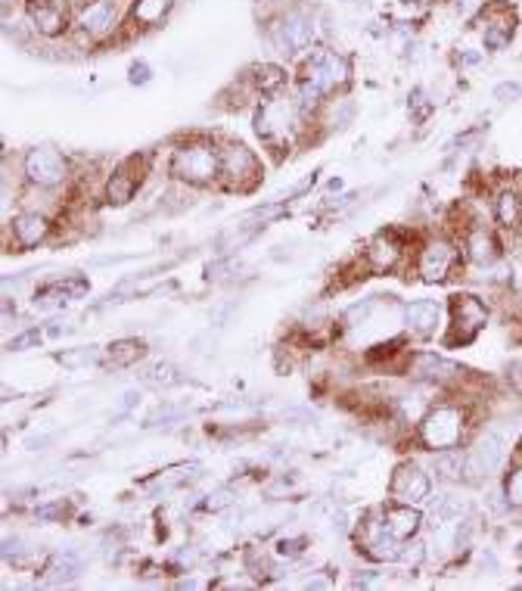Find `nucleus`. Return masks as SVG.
Listing matches in <instances>:
<instances>
[{
  "label": "nucleus",
  "instance_id": "nucleus-1",
  "mask_svg": "<svg viewBox=\"0 0 522 591\" xmlns=\"http://www.w3.org/2000/svg\"><path fill=\"white\" fill-rule=\"evenodd\" d=\"M476 430L479 427H476L473 399H460L445 392V399H435L426 408L420 424L414 427V436L423 452L435 455V452H448V448H463Z\"/></svg>",
  "mask_w": 522,
  "mask_h": 591
},
{
  "label": "nucleus",
  "instance_id": "nucleus-2",
  "mask_svg": "<svg viewBox=\"0 0 522 591\" xmlns=\"http://www.w3.org/2000/svg\"><path fill=\"white\" fill-rule=\"evenodd\" d=\"M305 122H311V112H305L296 97H283V94L265 97L255 106V116H252V128L258 140L271 150L274 159L289 156Z\"/></svg>",
  "mask_w": 522,
  "mask_h": 591
},
{
  "label": "nucleus",
  "instance_id": "nucleus-3",
  "mask_svg": "<svg viewBox=\"0 0 522 591\" xmlns=\"http://www.w3.org/2000/svg\"><path fill=\"white\" fill-rule=\"evenodd\" d=\"M165 175L171 184H184L190 190L218 187V140L209 134L181 137L168 150Z\"/></svg>",
  "mask_w": 522,
  "mask_h": 591
},
{
  "label": "nucleus",
  "instance_id": "nucleus-4",
  "mask_svg": "<svg viewBox=\"0 0 522 591\" xmlns=\"http://www.w3.org/2000/svg\"><path fill=\"white\" fill-rule=\"evenodd\" d=\"M348 84V60L339 56L336 50L327 47H314L302 56L299 66V78H296V100L305 112H317L327 97L342 94V88Z\"/></svg>",
  "mask_w": 522,
  "mask_h": 591
},
{
  "label": "nucleus",
  "instance_id": "nucleus-5",
  "mask_svg": "<svg viewBox=\"0 0 522 591\" xmlns=\"http://www.w3.org/2000/svg\"><path fill=\"white\" fill-rule=\"evenodd\" d=\"M125 19H128V10L119 4V0H81L72 13L69 35L84 47L103 44L119 32Z\"/></svg>",
  "mask_w": 522,
  "mask_h": 591
},
{
  "label": "nucleus",
  "instance_id": "nucleus-6",
  "mask_svg": "<svg viewBox=\"0 0 522 591\" xmlns=\"http://www.w3.org/2000/svg\"><path fill=\"white\" fill-rule=\"evenodd\" d=\"M463 265V249L460 240L451 234H435L426 237L417 252H414V274L423 284H448V280L460 271Z\"/></svg>",
  "mask_w": 522,
  "mask_h": 591
},
{
  "label": "nucleus",
  "instance_id": "nucleus-7",
  "mask_svg": "<svg viewBox=\"0 0 522 591\" xmlns=\"http://www.w3.org/2000/svg\"><path fill=\"white\" fill-rule=\"evenodd\" d=\"M488 318H491V308L482 296L454 293L448 299V324H445L442 346H448V349L470 346L476 336L488 327Z\"/></svg>",
  "mask_w": 522,
  "mask_h": 591
},
{
  "label": "nucleus",
  "instance_id": "nucleus-8",
  "mask_svg": "<svg viewBox=\"0 0 522 591\" xmlns=\"http://www.w3.org/2000/svg\"><path fill=\"white\" fill-rule=\"evenodd\" d=\"M261 184V159L240 140H218V187L224 193H252Z\"/></svg>",
  "mask_w": 522,
  "mask_h": 591
},
{
  "label": "nucleus",
  "instance_id": "nucleus-9",
  "mask_svg": "<svg viewBox=\"0 0 522 591\" xmlns=\"http://www.w3.org/2000/svg\"><path fill=\"white\" fill-rule=\"evenodd\" d=\"M513 448L507 445V436L498 427L476 430L467 442V483H482L507 467Z\"/></svg>",
  "mask_w": 522,
  "mask_h": 591
},
{
  "label": "nucleus",
  "instance_id": "nucleus-10",
  "mask_svg": "<svg viewBox=\"0 0 522 591\" xmlns=\"http://www.w3.org/2000/svg\"><path fill=\"white\" fill-rule=\"evenodd\" d=\"M404 374L417 383H429L435 389H442V392H460L470 383V371L439 352H411Z\"/></svg>",
  "mask_w": 522,
  "mask_h": 591
},
{
  "label": "nucleus",
  "instance_id": "nucleus-11",
  "mask_svg": "<svg viewBox=\"0 0 522 591\" xmlns=\"http://www.w3.org/2000/svg\"><path fill=\"white\" fill-rule=\"evenodd\" d=\"M150 175V156H128L119 165H112V172L100 184V200L109 209H125L134 203L143 181Z\"/></svg>",
  "mask_w": 522,
  "mask_h": 591
},
{
  "label": "nucleus",
  "instance_id": "nucleus-12",
  "mask_svg": "<svg viewBox=\"0 0 522 591\" xmlns=\"http://www.w3.org/2000/svg\"><path fill=\"white\" fill-rule=\"evenodd\" d=\"M72 178V165L69 159L53 150V147H32L22 156V181L28 187H41V190H60Z\"/></svg>",
  "mask_w": 522,
  "mask_h": 591
},
{
  "label": "nucleus",
  "instance_id": "nucleus-13",
  "mask_svg": "<svg viewBox=\"0 0 522 591\" xmlns=\"http://www.w3.org/2000/svg\"><path fill=\"white\" fill-rule=\"evenodd\" d=\"M408 256H411V237L398 228H383L364 243L361 262L370 274H395L398 268H404Z\"/></svg>",
  "mask_w": 522,
  "mask_h": 591
},
{
  "label": "nucleus",
  "instance_id": "nucleus-14",
  "mask_svg": "<svg viewBox=\"0 0 522 591\" xmlns=\"http://www.w3.org/2000/svg\"><path fill=\"white\" fill-rule=\"evenodd\" d=\"M314 16L302 7L283 10L271 25H268V38L274 44V50L280 56H299L308 53L311 41H314Z\"/></svg>",
  "mask_w": 522,
  "mask_h": 591
},
{
  "label": "nucleus",
  "instance_id": "nucleus-15",
  "mask_svg": "<svg viewBox=\"0 0 522 591\" xmlns=\"http://www.w3.org/2000/svg\"><path fill=\"white\" fill-rule=\"evenodd\" d=\"M355 539H358V551L364 557H370L373 564H398L401 560V545L395 536H389L380 511L367 514L358 526H355Z\"/></svg>",
  "mask_w": 522,
  "mask_h": 591
},
{
  "label": "nucleus",
  "instance_id": "nucleus-16",
  "mask_svg": "<svg viewBox=\"0 0 522 591\" xmlns=\"http://www.w3.org/2000/svg\"><path fill=\"white\" fill-rule=\"evenodd\" d=\"M50 234H53V218L47 212H38V209H25L22 206L7 221V246L13 252L38 249L41 243L50 240Z\"/></svg>",
  "mask_w": 522,
  "mask_h": 591
},
{
  "label": "nucleus",
  "instance_id": "nucleus-17",
  "mask_svg": "<svg viewBox=\"0 0 522 591\" xmlns=\"http://www.w3.org/2000/svg\"><path fill=\"white\" fill-rule=\"evenodd\" d=\"M432 495V476L423 464L417 461H401L392 470V480H389V501H401V504H420L429 501Z\"/></svg>",
  "mask_w": 522,
  "mask_h": 591
},
{
  "label": "nucleus",
  "instance_id": "nucleus-18",
  "mask_svg": "<svg viewBox=\"0 0 522 591\" xmlns=\"http://www.w3.org/2000/svg\"><path fill=\"white\" fill-rule=\"evenodd\" d=\"M460 249H463V265H470V268H491V265H498L504 259V246L498 240V234L485 228V224L473 221L467 234L460 237Z\"/></svg>",
  "mask_w": 522,
  "mask_h": 591
},
{
  "label": "nucleus",
  "instance_id": "nucleus-19",
  "mask_svg": "<svg viewBox=\"0 0 522 591\" xmlns=\"http://www.w3.org/2000/svg\"><path fill=\"white\" fill-rule=\"evenodd\" d=\"M25 19L32 22L35 35L47 41H56L72 32V16L56 0H25Z\"/></svg>",
  "mask_w": 522,
  "mask_h": 591
},
{
  "label": "nucleus",
  "instance_id": "nucleus-20",
  "mask_svg": "<svg viewBox=\"0 0 522 591\" xmlns=\"http://www.w3.org/2000/svg\"><path fill=\"white\" fill-rule=\"evenodd\" d=\"M479 25H482V44L485 50H504L510 47L513 35H516V13L507 4H488L479 13Z\"/></svg>",
  "mask_w": 522,
  "mask_h": 591
},
{
  "label": "nucleus",
  "instance_id": "nucleus-21",
  "mask_svg": "<svg viewBox=\"0 0 522 591\" xmlns=\"http://www.w3.org/2000/svg\"><path fill=\"white\" fill-rule=\"evenodd\" d=\"M442 302L435 299H414L401 308V318H404V330L414 340H432L435 333L442 330Z\"/></svg>",
  "mask_w": 522,
  "mask_h": 591
},
{
  "label": "nucleus",
  "instance_id": "nucleus-22",
  "mask_svg": "<svg viewBox=\"0 0 522 591\" xmlns=\"http://www.w3.org/2000/svg\"><path fill=\"white\" fill-rule=\"evenodd\" d=\"M383 526L389 536H395L398 542H408L417 539L420 529H423V514L417 504H401V501H389L386 508H380Z\"/></svg>",
  "mask_w": 522,
  "mask_h": 591
},
{
  "label": "nucleus",
  "instance_id": "nucleus-23",
  "mask_svg": "<svg viewBox=\"0 0 522 591\" xmlns=\"http://www.w3.org/2000/svg\"><path fill=\"white\" fill-rule=\"evenodd\" d=\"M491 215L507 234H522V190L516 184H501L491 193Z\"/></svg>",
  "mask_w": 522,
  "mask_h": 591
},
{
  "label": "nucleus",
  "instance_id": "nucleus-24",
  "mask_svg": "<svg viewBox=\"0 0 522 591\" xmlns=\"http://www.w3.org/2000/svg\"><path fill=\"white\" fill-rule=\"evenodd\" d=\"M174 10V0H134L128 10V32H153Z\"/></svg>",
  "mask_w": 522,
  "mask_h": 591
},
{
  "label": "nucleus",
  "instance_id": "nucleus-25",
  "mask_svg": "<svg viewBox=\"0 0 522 591\" xmlns=\"http://www.w3.org/2000/svg\"><path fill=\"white\" fill-rule=\"evenodd\" d=\"M314 122L321 125L324 131H345L348 125L355 122V100L345 94H333L327 97L314 112Z\"/></svg>",
  "mask_w": 522,
  "mask_h": 591
},
{
  "label": "nucleus",
  "instance_id": "nucleus-26",
  "mask_svg": "<svg viewBox=\"0 0 522 591\" xmlns=\"http://www.w3.org/2000/svg\"><path fill=\"white\" fill-rule=\"evenodd\" d=\"M255 97H280L289 88V72L280 63H255L246 72Z\"/></svg>",
  "mask_w": 522,
  "mask_h": 591
},
{
  "label": "nucleus",
  "instance_id": "nucleus-27",
  "mask_svg": "<svg viewBox=\"0 0 522 591\" xmlns=\"http://www.w3.org/2000/svg\"><path fill=\"white\" fill-rule=\"evenodd\" d=\"M143 358H147V343L137 340V336H122V340H112L103 349V364L109 371L134 368V364H140Z\"/></svg>",
  "mask_w": 522,
  "mask_h": 591
},
{
  "label": "nucleus",
  "instance_id": "nucleus-28",
  "mask_svg": "<svg viewBox=\"0 0 522 591\" xmlns=\"http://www.w3.org/2000/svg\"><path fill=\"white\" fill-rule=\"evenodd\" d=\"M429 470L445 483H467V445L448 448V452H435L429 461Z\"/></svg>",
  "mask_w": 522,
  "mask_h": 591
},
{
  "label": "nucleus",
  "instance_id": "nucleus-29",
  "mask_svg": "<svg viewBox=\"0 0 522 591\" xmlns=\"http://www.w3.org/2000/svg\"><path fill=\"white\" fill-rule=\"evenodd\" d=\"M261 234V224H252V221H234L227 231L218 234L215 240V249H218V256H234V252H240L243 246H249L255 237Z\"/></svg>",
  "mask_w": 522,
  "mask_h": 591
},
{
  "label": "nucleus",
  "instance_id": "nucleus-30",
  "mask_svg": "<svg viewBox=\"0 0 522 591\" xmlns=\"http://www.w3.org/2000/svg\"><path fill=\"white\" fill-rule=\"evenodd\" d=\"M81 570H84L81 557L75 551H66V554H53L41 573H44L47 585H72L81 576Z\"/></svg>",
  "mask_w": 522,
  "mask_h": 591
},
{
  "label": "nucleus",
  "instance_id": "nucleus-31",
  "mask_svg": "<svg viewBox=\"0 0 522 591\" xmlns=\"http://www.w3.org/2000/svg\"><path fill=\"white\" fill-rule=\"evenodd\" d=\"M140 383L150 389H171L184 383V374L178 364H171V361H150L140 368Z\"/></svg>",
  "mask_w": 522,
  "mask_h": 591
},
{
  "label": "nucleus",
  "instance_id": "nucleus-32",
  "mask_svg": "<svg viewBox=\"0 0 522 591\" xmlns=\"http://www.w3.org/2000/svg\"><path fill=\"white\" fill-rule=\"evenodd\" d=\"M501 489L510 501L513 511H522V442L519 448H513L510 452V461L504 467V480H501Z\"/></svg>",
  "mask_w": 522,
  "mask_h": 591
},
{
  "label": "nucleus",
  "instance_id": "nucleus-33",
  "mask_svg": "<svg viewBox=\"0 0 522 591\" xmlns=\"http://www.w3.org/2000/svg\"><path fill=\"white\" fill-rule=\"evenodd\" d=\"M41 557V551L28 542L25 536H7L4 539V560L13 567H32L35 560Z\"/></svg>",
  "mask_w": 522,
  "mask_h": 591
},
{
  "label": "nucleus",
  "instance_id": "nucleus-34",
  "mask_svg": "<svg viewBox=\"0 0 522 591\" xmlns=\"http://www.w3.org/2000/svg\"><path fill=\"white\" fill-rule=\"evenodd\" d=\"M103 361V349L100 346H78V349H63L56 352V364H63L69 371L87 368V364H100Z\"/></svg>",
  "mask_w": 522,
  "mask_h": 591
},
{
  "label": "nucleus",
  "instance_id": "nucleus-35",
  "mask_svg": "<svg viewBox=\"0 0 522 591\" xmlns=\"http://www.w3.org/2000/svg\"><path fill=\"white\" fill-rule=\"evenodd\" d=\"M289 212L286 200L280 203H265V206H255L243 215V221H252V224H261V228H268V224H274L277 218H283Z\"/></svg>",
  "mask_w": 522,
  "mask_h": 591
},
{
  "label": "nucleus",
  "instance_id": "nucleus-36",
  "mask_svg": "<svg viewBox=\"0 0 522 591\" xmlns=\"http://www.w3.org/2000/svg\"><path fill=\"white\" fill-rule=\"evenodd\" d=\"M432 109H435V103L429 100V94H426L423 88H414V91H411V97H408V112H411V122H414V125H423V122H429Z\"/></svg>",
  "mask_w": 522,
  "mask_h": 591
},
{
  "label": "nucleus",
  "instance_id": "nucleus-37",
  "mask_svg": "<svg viewBox=\"0 0 522 591\" xmlns=\"http://www.w3.org/2000/svg\"><path fill=\"white\" fill-rule=\"evenodd\" d=\"M184 417V408H178V405H156L150 414H147V420H143V427H171V424H178V420Z\"/></svg>",
  "mask_w": 522,
  "mask_h": 591
},
{
  "label": "nucleus",
  "instance_id": "nucleus-38",
  "mask_svg": "<svg viewBox=\"0 0 522 591\" xmlns=\"http://www.w3.org/2000/svg\"><path fill=\"white\" fill-rule=\"evenodd\" d=\"M373 308H376V302H373V299H361V302H355V305H348V308H345V315H342V324H345L348 330H358L361 324H367V321H370Z\"/></svg>",
  "mask_w": 522,
  "mask_h": 591
},
{
  "label": "nucleus",
  "instance_id": "nucleus-39",
  "mask_svg": "<svg viewBox=\"0 0 522 591\" xmlns=\"http://www.w3.org/2000/svg\"><path fill=\"white\" fill-rule=\"evenodd\" d=\"M69 514H72V504L66 498H56L50 504H38V508H35V517L41 523H63Z\"/></svg>",
  "mask_w": 522,
  "mask_h": 591
},
{
  "label": "nucleus",
  "instance_id": "nucleus-40",
  "mask_svg": "<svg viewBox=\"0 0 522 591\" xmlns=\"http://www.w3.org/2000/svg\"><path fill=\"white\" fill-rule=\"evenodd\" d=\"M305 551H308V539L305 536H283L274 545V557H280V560H296Z\"/></svg>",
  "mask_w": 522,
  "mask_h": 591
},
{
  "label": "nucleus",
  "instance_id": "nucleus-41",
  "mask_svg": "<svg viewBox=\"0 0 522 591\" xmlns=\"http://www.w3.org/2000/svg\"><path fill=\"white\" fill-rule=\"evenodd\" d=\"M41 340H44V330L28 327V330L16 333L13 340H7V352H28V349H38Z\"/></svg>",
  "mask_w": 522,
  "mask_h": 591
},
{
  "label": "nucleus",
  "instance_id": "nucleus-42",
  "mask_svg": "<svg viewBox=\"0 0 522 591\" xmlns=\"http://www.w3.org/2000/svg\"><path fill=\"white\" fill-rule=\"evenodd\" d=\"M426 560V545L420 539H408L401 545V560L398 564H408V567H420Z\"/></svg>",
  "mask_w": 522,
  "mask_h": 591
},
{
  "label": "nucleus",
  "instance_id": "nucleus-43",
  "mask_svg": "<svg viewBox=\"0 0 522 591\" xmlns=\"http://www.w3.org/2000/svg\"><path fill=\"white\" fill-rule=\"evenodd\" d=\"M56 284H60V290H63L69 299H81V296H87V290H91V284H87V277H81V274L60 277Z\"/></svg>",
  "mask_w": 522,
  "mask_h": 591
},
{
  "label": "nucleus",
  "instance_id": "nucleus-44",
  "mask_svg": "<svg viewBox=\"0 0 522 591\" xmlns=\"http://www.w3.org/2000/svg\"><path fill=\"white\" fill-rule=\"evenodd\" d=\"M234 501H237V492H234V489H218V492H212L206 501H202V511L218 514V511L230 508V504H234Z\"/></svg>",
  "mask_w": 522,
  "mask_h": 591
},
{
  "label": "nucleus",
  "instance_id": "nucleus-45",
  "mask_svg": "<svg viewBox=\"0 0 522 591\" xmlns=\"http://www.w3.org/2000/svg\"><path fill=\"white\" fill-rule=\"evenodd\" d=\"M504 380H507V389L513 392L516 399H522V358H513L507 361L504 368Z\"/></svg>",
  "mask_w": 522,
  "mask_h": 591
},
{
  "label": "nucleus",
  "instance_id": "nucleus-46",
  "mask_svg": "<svg viewBox=\"0 0 522 591\" xmlns=\"http://www.w3.org/2000/svg\"><path fill=\"white\" fill-rule=\"evenodd\" d=\"M128 81L134 84V88H143V84H150V81H153L150 63H143V60L131 63V66H128Z\"/></svg>",
  "mask_w": 522,
  "mask_h": 591
},
{
  "label": "nucleus",
  "instance_id": "nucleus-47",
  "mask_svg": "<svg viewBox=\"0 0 522 591\" xmlns=\"http://www.w3.org/2000/svg\"><path fill=\"white\" fill-rule=\"evenodd\" d=\"M227 271H234V256H218L215 262L206 265V277L209 280H224Z\"/></svg>",
  "mask_w": 522,
  "mask_h": 591
},
{
  "label": "nucleus",
  "instance_id": "nucleus-48",
  "mask_svg": "<svg viewBox=\"0 0 522 591\" xmlns=\"http://www.w3.org/2000/svg\"><path fill=\"white\" fill-rule=\"evenodd\" d=\"M519 97H522V81H504L495 88V100H501V103H513Z\"/></svg>",
  "mask_w": 522,
  "mask_h": 591
},
{
  "label": "nucleus",
  "instance_id": "nucleus-49",
  "mask_svg": "<svg viewBox=\"0 0 522 591\" xmlns=\"http://www.w3.org/2000/svg\"><path fill=\"white\" fill-rule=\"evenodd\" d=\"M380 573H373V570H364L352 579V588H373V585H380Z\"/></svg>",
  "mask_w": 522,
  "mask_h": 591
},
{
  "label": "nucleus",
  "instance_id": "nucleus-50",
  "mask_svg": "<svg viewBox=\"0 0 522 591\" xmlns=\"http://www.w3.org/2000/svg\"><path fill=\"white\" fill-rule=\"evenodd\" d=\"M482 63V53L476 50H460L457 53V66H479Z\"/></svg>",
  "mask_w": 522,
  "mask_h": 591
},
{
  "label": "nucleus",
  "instance_id": "nucleus-51",
  "mask_svg": "<svg viewBox=\"0 0 522 591\" xmlns=\"http://www.w3.org/2000/svg\"><path fill=\"white\" fill-rule=\"evenodd\" d=\"M327 585H333V579H324V576H311L305 582V588H327Z\"/></svg>",
  "mask_w": 522,
  "mask_h": 591
},
{
  "label": "nucleus",
  "instance_id": "nucleus-52",
  "mask_svg": "<svg viewBox=\"0 0 522 591\" xmlns=\"http://www.w3.org/2000/svg\"><path fill=\"white\" fill-rule=\"evenodd\" d=\"M448 4H451L457 13H467V10L473 7V0H448Z\"/></svg>",
  "mask_w": 522,
  "mask_h": 591
},
{
  "label": "nucleus",
  "instance_id": "nucleus-53",
  "mask_svg": "<svg viewBox=\"0 0 522 591\" xmlns=\"http://www.w3.org/2000/svg\"><path fill=\"white\" fill-rule=\"evenodd\" d=\"M134 402H137V392H125V396H122V411H128Z\"/></svg>",
  "mask_w": 522,
  "mask_h": 591
},
{
  "label": "nucleus",
  "instance_id": "nucleus-54",
  "mask_svg": "<svg viewBox=\"0 0 522 591\" xmlns=\"http://www.w3.org/2000/svg\"><path fill=\"white\" fill-rule=\"evenodd\" d=\"M50 442V436H41V439H28V448H35V452H38V448L41 445H47Z\"/></svg>",
  "mask_w": 522,
  "mask_h": 591
},
{
  "label": "nucleus",
  "instance_id": "nucleus-55",
  "mask_svg": "<svg viewBox=\"0 0 522 591\" xmlns=\"http://www.w3.org/2000/svg\"><path fill=\"white\" fill-rule=\"evenodd\" d=\"M516 557H519V560H522V542H519V545H516Z\"/></svg>",
  "mask_w": 522,
  "mask_h": 591
},
{
  "label": "nucleus",
  "instance_id": "nucleus-56",
  "mask_svg": "<svg viewBox=\"0 0 522 591\" xmlns=\"http://www.w3.org/2000/svg\"><path fill=\"white\" fill-rule=\"evenodd\" d=\"M7 7H10V0H4V10H7Z\"/></svg>",
  "mask_w": 522,
  "mask_h": 591
},
{
  "label": "nucleus",
  "instance_id": "nucleus-57",
  "mask_svg": "<svg viewBox=\"0 0 522 591\" xmlns=\"http://www.w3.org/2000/svg\"><path fill=\"white\" fill-rule=\"evenodd\" d=\"M519 256H522V249H519Z\"/></svg>",
  "mask_w": 522,
  "mask_h": 591
}]
</instances>
